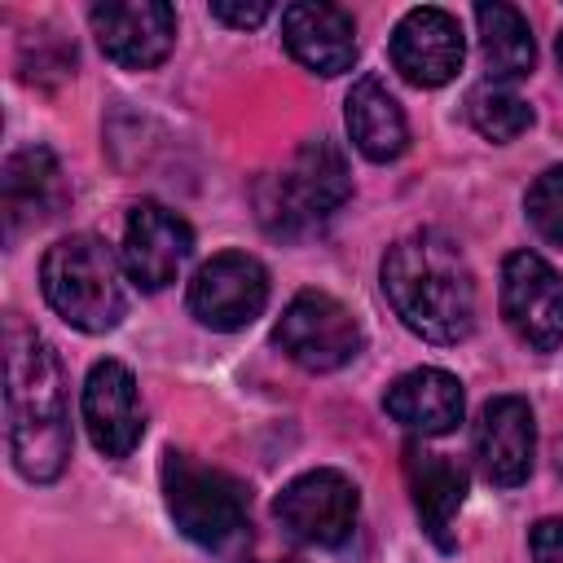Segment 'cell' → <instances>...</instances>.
Returning a JSON list of instances; mask_svg holds the SVG:
<instances>
[{
    "instance_id": "8992f818",
    "label": "cell",
    "mask_w": 563,
    "mask_h": 563,
    "mask_svg": "<svg viewBox=\"0 0 563 563\" xmlns=\"http://www.w3.org/2000/svg\"><path fill=\"white\" fill-rule=\"evenodd\" d=\"M273 339H277V347L295 365H303L312 374L343 369L361 352V343H365L356 317L334 295H325V290H299L286 303Z\"/></svg>"
},
{
    "instance_id": "7a4b0ae2",
    "label": "cell",
    "mask_w": 563,
    "mask_h": 563,
    "mask_svg": "<svg viewBox=\"0 0 563 563\" xmlns=\"http://www.w3.org/2000/svg\"><path fill=\"white\" fill-rule=\"evenodd\" d=\"M383 295L427 343H462L475 330V277L449 233L422 229L387 246Z\"/></svg>"
},
{
    "instance_id": "9a60e30c",
    "label": "cell",
    "mask_w": 563,
    "mask_h": 563,
    "mask_svg": "<svg viewBox=\"0 0 563 563\" xmlns=\"http://www.w3.org/2000/svg\"><path fill=\"white\" fill-rule=\"evenodd\" d=\"M282 40L312 75H343L356 57V22L347 9L325 0H299L282 9Z\"/></svg>"
},
{
    "instance_id": "cb8c5ba5",
    "label": "cell",
    "mask_w": 563,
    "mask_h": 563,
    "mask_svg": "<svg viewBox=\"0 0 563 563\" xmlns=\"http://www.w3.org/2000/svg\"><path fill=\"white\" fill-rule=\"evenodd\" d=\"M532 563H563V519H541L528 537Z\"/></svg>"
},
{
    "instance_id": "484cf974",
    "label": "cell",
    "mask_w": 563,
    "mask_h": 563,
    "mask_svg": "<svg viewBox=\"0 0 563 563\" xmlns=\"http://www.w3.org/2000/svg\"><path fill=\"white\" fill-rule=\"evenodd\" d=\"M282 563H299V559H282Z\"/></svg>"
},
{
    "instance_id": "e0dca14e",
    "label": "cell",
    "mask_w": 563,
    "mask_h": 563,
    "mask_svg": "<svg viewBox=\"0 0 563 563\" xmlns=\"http://www.w3.org/2000/svg\"><path fill=\"white\" fill-rule=\"evenodd\" d=\"M405 479H409L422 532L440 550H453V515L466 501V471L444 453H431L422 444H405Z\"/></svg>"
},
{
    "instance_id": "7402d4cb",
    "label": "cell",
    "mask_w": 563,
    "mask_h": 563,
    "mask_svg": "<svg viewBox=\"0 0 563 563\" xmlns=\"http://www.w3.org/2000/svg\"><path fill=\"white\" fill-rule=\"evenodd\" d=\"M528 220H532V229L545 242L563 246V167H550V172H541L532 180V189H528Z\"/></svg>"
},
{
    "instance_id": "4fadbf2b",
    "label": "cell",
    "mask_w": 563,
    "mask_h": 563,
    "mask_svg": "<svg viewBox=\"0 0 563 563\" xmlns=\"http://www.w3.org/2000/svg\"><path fill=\"white\" fill-rule=\"evenodd\" d=\"M532 449H537L532 405L523 396H493L479 409V422H475V466H479V475L497 488H515L532 471Z\"/></svg>"
},
{
    "instance_id": "d6986e66",
    "label": "cell",
    "mask_w": 563,
    "mask_h": 563,
    "mask_svg": "<svg viewBox=\"0 0 563 563\" xmlns=\"http://www.w3.org/2000/svg\"><path fill=\"white\" fill-rule=\"evenodd\" d=\"M347 136L352 145L369 158V163H391L405 154L409 145V123H405V110L396 106V97L374 79V75H361L347 92Z\"/></svg>"
},
{
    "instance_id": "ac0fdd59",
    "label": "cell",
    "mask_w": 563,
    "mask_h": 563,
    "mask_svg": "<svg viewBox=\"0 0 563 563\" xmlns=\"http://www.w3.org/2000/svg\"><path fill=\"white\" fill-rule=\"evenodd\" d=\"M0 189H4L9 233H18L22 224H35V220L57 216L66 207V198H70L57 154L44 150V145H26V150L9 154L4 176H0Z\"/></svg>"
},
{
    "instance_id": "d4e9b609",
    "label": "cell",
    "mask_w": 563,
    "mask_h": 563,
    "mask_svg": "<svg viewBox=\"0 0 563 563\" xmlns=\"http://www.w3.org/2000/svg\"><path fill=\"white\" fill-rule=\"evenodd\" d=\"M559 70H563V35H559Z\"/></svg>"
},
{
    "instance_id": "2e32d148",
    "label": "cell",
    "mask_w": 563,
    "mask_h": 563,
    "mask_svg": "<svg viewBox=\"0 0 563 563\" xmlns=\"http://www.w3.org/2000/svg\"><path fill=\"white\" fill-rule=\"evenodd\" d=\"M383 409L413 435H444L462 422V409H466V396H462V383L449 374V369H435V365H422V369H409L400 374L387 396H383Z\"/></svg>"
},
{
    "instance_id": "5b68a950",
    "label": "cell",
    "mask_w": 563,
    "mask_h": 563,
    "mask_svg": "<svg viewBox=\"0 0 563 563\" xmlns=\"http://www.w3.org/2000/svg\"><path fill=\"white\" fill-rule=\"evenodd\" d=\"M163 497L176 528L198 545H224L246 528V488L189 453H163Z\"/></svg>"
},
{
    "instance_id": "277c9868",
    "label": "cell",
    "mask_w": 563,
    "mask_h": 563,
    "mask_svg": "<svg viewBox=\"0 0 563 563\" xmlns=\"http://www.w3.org/2000/svg\"><path fill=\"white\" fill-rule=\"evenodd\" d=\"M352 194V172L334 141L312 136L295 150V158L260 185V216L273 233H299L330 211H339Z\"/></svg>"
},
{
    "instance_id": "5bb4252c",
    "label": "cell",
    "mask_w": 563,
    "mask_h": 563,
    "mask_svg": "<svg viewBox=\"0 0 563 563\" xmlns=\"http://www.w3.org/2000/svg\"><path fill=\"white\" fill-rule=\"evenodd\" d=\"M84 427L97 453L106 457H128L141 440V400H136V378L119 361H97L84 378Z\"/></svg>"
},
{
    "instance_id": "ffe728a7",
    "label": "cell",
    "mask_w": 563,
    "mask_h": 563,
    "mask_svg": "<svg viewBox=\"0 0 563 563\" xmlns=\"http://www.w3.org/2000/svg\"><path fill=\"white\" fill-rule=\"evenodd\" d=\"M475 26H479V53L488 75L501 79H523L537 62V44H532V26L515 4H479L475 9Z\"/></svg>"
},
{
    "instance_id": "3957f363",
    "label": "cell",
    "mask_w": 563,
    "mask_h": 563,
    "mask_svg": "<svg viewBox=\"0 0 563 563\" xmlns=\"http://www.w3.org/2000/svg\"><path fill=\"white\" fill-rule=\"evenodd\" d=\"M40 290H44L48 308L84 334H106L128 312L119 260L92 233H70L44 251Z\"/></svg>"
},
{
    "instance_id": "52a82bcc",
    "label": "cell",
    "mask_w": 563,
    "mask_h": 563,
    "mask_svg": "<svg viewBox=\"0 0 563 563\" xmlns=\"http://www.w3.org/2000/svg\"><path fill=\"white\" fill-rule=\"evenodd\" d=\"M273 515L295 541L334 550L352 537L356 515H361V497H356V484L343 471L317 466V471H303L299 479H290L277 493Z\"/></svg>"
},
{
    "instance_id": "7c38bea8",
    "label": "cell",
    "mask_w": 563,
    "mask_h": 563,
    "mask_svg": "<svg viewBox=\"0 0 563 563\" xmlns=\"http://www.w3.org/2000/svg\"><path fill=\"white\" fill-rule=\"evenodd\" d=\"M194 251V229L163 202H136L123 229V273L141 290H163L176 282Z\"/></svg>"
},
{
    "instance_id": "ba28073f",
    "label": "cell",
    "mask_w": 563,
    "mask_h": 563,
    "mask_svg": "<svg viewBox=\"0 0 563 563\" xmlns=\"http://www.w3.org/2000/svg\"><path fill=\"white\" fill-rule=\"evenodd\" d=\"M501 317L537 352L563 343V277L537 251H515L501 264Z\"/></svg>"
},
{
    "instance_id": "9c48e42d",
    "label": "cell",
    "mask_w": 563,
    "mask_h": 563,
    "mask_svg": "<svg viewBox=\"0 0 563 563\" xmlns=\"http://www.w3.org/2000/svg\"><path fill=\"white\" fill-rule=\"evenodd\" d=\"M268 303V273L246 251H220L211 255L194 282H189V312L207 330H242L251 325Z\"/></svg>"
},
{
    "instance_id": "6da1fadb",
    "label": "cell",
    "mask_w": 563,
    "mask_h": 563,
    "mask_svg": "<svg viewBox=\"0 0 563 563\" xmlns=\"http://www.w3.org/2000/svg\"><path fill=\"white\" fill-rule=\"evenodd\" d=\"M4 413L9 453L22 479L53 484L70 462V409L62 361L26 321H4Z\"/></svg>"
},
{
    "instance_id": "8fae6325",
    "label": "cell",
    "mask_w": 563,
    "mask_h": 563,
    "mask_svg": "<svg viewBox=\"0 0 563 563\" xmlns=\"http://www.w3.org/2000/svg\"><path fill=\"white\" fill-rule=\"evenodd\" d=\"M462 57H466V40L449 9H435V4L409 9L391 31V66L413 88L449 84L462 70Z\"/></svg>"
},
{
    "instance_id": "30bf717a",
    "label": "cell",
    "mask_w": 563,
    "mask_h": 563,
    "mask_svg": "<svg viewBox=\"0 0 563 563\" xmlns=\"http://www.w3.org/2000/svg\"><path fill=\"white\" fill-rule=\"evenodd\" d=\"M92 35L114 66L150 70L176 44V9L163 0H106L88 9Z\"/></svg>"
},
{
    "instance_id": "44dd1931",
    "label": "cell",
    "mask_w": 563,
    "mask_h": 563,
    "mask_svg": "<svg viewBox=\"0 0 563 563\" xmlns=\"http://www.w3.org/2000/svg\"><path fill=\"white\" fill-rule=\"evenodd\" d=\"M466 119L479 136L488 141H515L519 132L532 128V106L510 88V84H497V79H484L466 92Z\"/></svg>"
},
{
    "instance_id": "603a6c76",
    "label": "cell",
    "mask_w": 563,
    "mask_h": 563,
    "mask_svg": "<svg viewBox=\"0 0 563 563\" xmlns=\"http://www.w3.org/2000/svg\"><path fill=\"white\" fill-rule=\"evenodd\" d=\"M273 13V4H264V0H251V4H238V0H211V18L216 22H224V26H260L264 18Z\"/></svg>"
}]
</instances>
